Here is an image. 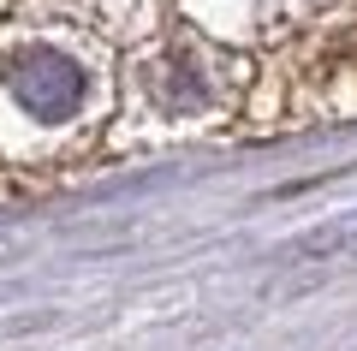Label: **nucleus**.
<instances>
[{
  "label": "nucleus",
  "mask_w": 357,
  "mask_h": 351,
  "mask_svg": "<svg viewBox=\"0 0 357 351\" xmlns=\"http://www.w3.org/2000/svg\"><path fill=\"white\" fill-rule=\"evenodd\" d=\"M0 77H6V89H13L36 119H66V113L84 101V72H77L66 54H54V48H18L13 60L0 66Z\"/></svg>",
  "instance_id": "1"
}]
</instances>
